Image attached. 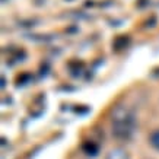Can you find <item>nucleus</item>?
Returning a JSON list of instances; mask_svg holds the SVG:
<instances>
[{"instance_id": "obj_1", "label": "nucleus", "mask_w": 159, "mask_h": 159, "mask_svg": "<svg viewBox=\"0 0 159 159\" xmlns=\"http://www.w3.org/2000/svg\"><path fill=\"white\" fill-rule=\"evenodd\" d=\"M136 130V118L127 110H117L112 118V136L118 140H129Z\"/></svg>"}, {"instance_id": "obj_3", "label": "nucleus", "mask_w": 159, "mask_h": 159, "mask_svg": "<svg viewBox=\"0 0 159 159\" xmlns=\"http://www.w3.org/2000/svg\"><path fill=\"white\" fill-rule=\"evenodd\" d=\"M149 145L152 146L155 150H158V152H159V129H156V130H153L152 133H150V136H149Z\"/></svg>"}, {"instance_id": "obj_2", "label": "nucleus", "mask_w": 159, "mask_h": 159, "mask_svg": "<svg viewBox=\"0 0 159 159\" xmlns=\"http://www.w3.org/2000/svg\"><path fill=\"white\" fill-rule=\"evenodd\" d=\"M105 159H130V155L124 148H114L107 153Z\"/></svg>"}]
</instances>
